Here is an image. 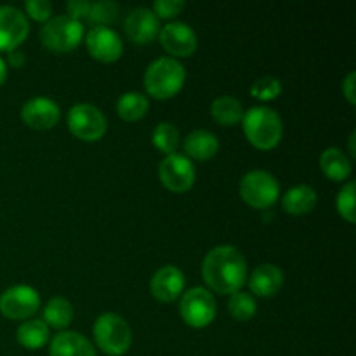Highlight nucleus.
Returning <instances> with one entry per match:
<instances>
[{"mask_svg":"<svg viewBox=\"0 0 356 356\" xmlns=\"http://www.w3.org/2000/svg\"><path fill=\"white\" fill-rule=\"evenodd\" d=\"M204 280L219 294H233L240 291L247 278V263L236 247L218 245L209 250L202 264Z\"/></svg>","mask_w":356,"mask_h":356,"instance_id":"1","label":"nucleus"},{"mask_svg":"<svg viewBox=\"0 0 356 356\" xmlns=\"http://www.w3.org/2000/svg\"><path fill=\"white\" fill-rule=\"evenodd\" d=\"M242 124L247 139L261 149L275 148L284 134L280 115L268 106H252L243 111Z\"/></svg>","mask_w":356,"mask_h":356,"instance_id":"2","label":"nucleus"},{"mask_svg":"<svg viewBox=\"0 0 356 356\" xmlns=\"http://www.w3.org/2000/svg\"><path fill=\"white\" fill-rule=\"evenodd\" d=\"M186 72L176 58H159L146 68L145 87L153 97L169 99L183 87Z\"/></svg>","mask_w":356,"mask_h":356,"instance_id":"3","label":"nucleus"},{"mask_svg":"<svg viewBox=\"0 0 356 356\" xmlns=\"http://www.w3.org/2000/svg\"><path fill=\"white\" fill-rule=\"evenodd\" d=\"M92 332L96 344L106 355L120 356L127 353L132 344L131 327L117 313H103L97 316Z\"/></svg>","mask_w":356,"mask_h":356,"instance_id":"4","label":"nucleus"},{"mask_svg":"<svg viewBox=\"0 0 356 356\" xmlns=\"http://www.w3.org/2000/svg\"><path fill=\"white\" fill-rule=\"evenodd\" d=\"M83 37V24L68 14L54 16L40 30V40L47 49L56 52L72 51Z\"/></svg>","mask_w":356,"mask_h":356,"instance_id":"5","label":"nucleus"},{"mask_svg":"<svg viewBox=\"0 0 356 356\" xmlns=\"http://www.w3.org/2000/svg\"><path fill=\"white\" fill-rule=\"evenodd\" d=\"M240 195L250 207L266 209L280 195V184L268 170H250L240 181Z\"/></svg>","mask_w":356,"mask_h":356,"instance_id":"6","label":"nucleus"},{"mask_svg":"<svg viewBox=\"0 0 356 356\" xmlns=\"http://www.w3.org/2000/svg\"><path fill=\"white\" fill-rule=\"evenodd\" d=\"M66 120H68L70 131L83 141H97L106 132V117L94 104H73Z\"/></svg>","mask_w":356,"mask_h":356,"instance_id":"7","label":"nucleus"},{"mask_svg":"<svg viewBox=\"0 0 356 356\" xmlns=\"http://www.w3.org/2000/svg\"><path fill=\"white\" fill-rule=\"evenodd\" d=\"M179 312L184 322L191 327H205L214 320L218 306L216 299L207 289L193 287L181 298Z\"/></svg>","mask_w":356,"mask_h":356,"instance_id":"8","label":"nucleus"},{"mask_svg":"<svg viewBox=\"0 0 356 356\" xmlns=\"http://www.w3.org/2000/svg\"><path fill=\"white\" fill-rule=\"evenodd\" d=\"M159 176L163 186L177 191V193H183L193 186L197 174H195V165L186 155L170 153L160 162Z\"/></svg>","mask_w":356,"mask_h":356,"instance_id":"9","label":"nucleus"},{"mask_svg":"<svg viewBox=\"0 0 356 356\" xmlns=\"http://www.w3.org/2000/svg\"><path fill=\"white\" fill-rule=\"evenodd\" d=\"M40 298L30 285H14L0 296V312L10 320H23L37 313Z\"/></svg>","mask_w":356,"mask_h":356,"instance_id":"10","label":"nucleus"},{"mask_svg":"<svg viewBox=\"0 0 356 356\" xmlns=\"http://www.w3.org/2000/svg\"><path fill=\"white\" fill-rule=\"evenodd\" d=\"M26 16L14 6H0V51H14L28 37Z\"/></svg>","mask_w":356,"mask_h":356,"instance_id":"11","label":"nucleus"},{"mask_svg":"<svg viewBox=\"0 0 356 356\" xmlns=\"http://www.w3.org/2000/svg\"><path fill=\"white\" fill-rule=\"evenodd\" d=\"M160 44L172 56L186 58L197 49V35L190 24L183 21H172L160 30Z\"/></svg>","mask_w":356,"mask_h":356,"instance_id":"12","label":"nucleus"},{"mask_svg":"<svg viewBox=\"0 0 356 356\" xmlns=\"http://www.w3.org/2000/svg\"><path fill=\"white\" fill-rule=\"evenodd\" d=\"M59 117H61V110H59L58 103L45 96L31 97L21 108V118L24 124L33 129L54 127Z\"/></svg>","mask_w":356,"mask_h":356,"instance_id":"13","label":"nucleus"},{"mask_svg":"<svg viewBox=\"0 0 356 356\" xmlns=\"http://www.w3.org/2000/svg\"><path fill=\"white\" fill-rule=\"evenodd\" d=\"M86 44L90 54L99 61H115L124 51V44L118 33L108 26L90 28L86 37Z\"/></svg>","mask_w":356,"mask_h":356,"instance_id":"14","label":"nucleus"},{"mask_svg":"<svg viewBox=\"0 0 356 356\" xmlns=\"http://www.w3.org/2000/svg\"><path fill=\"white\" fill-rule=\"evenodd\" d=\"M160 31L159 16L148 7H138L125 17V33L136 44L153 40Z\"/></svg>","mask_w":356,"mask_h":356,"instance_id":"15","label":"nucleus"},{"mask_svg":"<svg viewBox=\"0 0 356 356\" xmlns=\"http://www.w3.org/2000/svg\"><path fill=\"white\" fill-rule=\"evenodd\" d=\"M152 294L162 302H172L184 289V275L176 266H162L149 282Z\"/></svg>","mask_w":356,"mask_h":356,"instance_id":"16","label":"nucleus"},{"mask_svg":"<svg viewBox=\"0 0 356 356\" xmlns=\"http://www.w3.org/2000/svg\"><path fill=\"white\" fill-rule=\"evenodd\" d=\"M49 356H96V350L86 336L73 330H65L56 334L51 341Z\"/></svg>","mask_w":356,"mask_h":356,"instance_id":"17","label":"nucleus"},{"mask_svg":"<svg viewBox=\"0 0 356 356\" xmlns=\"http://www.w3.org/2000/svg\"><path fill=\"white\" fill-rule=\"evenodd\" d=\"M284 285V273L275 264H261L252 271L249 278V287L254 294L263 296V298H270L275 296Z\"/></svg>","mask_w":356,"mask_h":356,"instance_id":"18","label":"nucleus"},{"mask_svg":"<svg viewBox=\"0 0 356 356\" xmlns=\"http://www.w3.org/2000/svg\"><path fill=\"white\" fill-rule=\"evenodd\" d=\"M219 141L216 134L205 129H197L190 132L184 139V153L197 160H209L218 153Z\"/></svg>","mask_w":356,"mask_h":356,"instance_id":"19","label":"nucleus"},{"mask_svg":"<svg viewBox=\"0 0 356 356\" xmlns=\"http://www.w3.org/2000/svg\"><path fill=\"white\" fill-rule=\"evenodd\" d=\"M316 191L308 184H298L287 190V193L282 198L284 209L289 214H306L313 211L316 205Z\"/></svg>","mask_w":356,"mask_h":356,"instance_id":"20","label":"nucleus"},{"mask_svg":"<svg viewBox=\"0 0 356 356\" xmlns=\"http://www.w3.org/2000/svg\"><path fill=\"white\" fill-rule=\"evenodd\" d=\"M320 167L323 174L334 181H343L351 174V160L339 148H327L320 155Z\"/></svg>","mask_w":356,"mask_h":356,"instance_id":"21","label":"nucleus"},{"mask_svg":"<svg viewBox=\"0 0 356 356\" xmlns=\"http://www.w3.org/2000/svg\"><path fill=\"white\" fill-rule=\"evenodd\" d=\"M49 341V325L44 320H28L17 329V343L26 350H38Z\"/></svg>","mask_w":356,"mask_h":356,"instance_id":"22","label":"nucleus"},{"mask_svg":"<svg viewBox=\"0 0 356 356\" xmlns=\"http://www.w3.org/2000/svg\"><path fill=\"white\" fill-rule=\"evenodd\" d=\"M211 113L214 120L219 122L221 125H235L242 122L243 106L236 97L221 96L214 99L211 106Z\"/></svg>","mask_w":356,"mask_h":356,"instance_id":"23","label":"nucleus"},{"mask_svg":"<svg viewBox=\"0 0 356 356\" xmlns=\"http://www.w3.org/2000/svg\"><path fill=\"white\" fill-rule=\"evenodd\" d=\"M148 108V97L141 92H125L117 101V113L129 122L145 117Z\"/></svg>","mask_w":356,"mask_h":356,"instance_id":"24","label":"nucleus"},{"mask_svg":"<svg viewBox=\"0 0 356 356\" xmlns=\"http://www.w3.org/2000/svg\"><path fill=\"white\" fill-rule=\"evenodd\" d=\"M73 318V308L68 299L52 298L44 308V322L54 329H65Z\"/></svg>","mask_w":356,"mask_h":356,"instance_id":"25","label":"nucleus"},{"mask_svg":"<svg viewBox=\"0 0 356 356\" xmlns=\"http://www.w3.org/2000/svg\"><path fill=\"white\" fill-rule=\"evenodd\" d=\"M256 299H254L249 292L236 291L229 296L228 312L235 320L245 322V320L252 318L254 313H256Z\"/></svg>","mask_w":356,"mask_h":356,"instance_id":"26","label":"nucleus"},{"mask_svg":"<svg viewBox=\"0 0 356 356\" xmlns=\"http://www.w3.org/2000/svg\"><path fill=\"white\" fill-rule=\"evenodd\" d=\"M177 143H179V131L176 129V125L170 124V122H160L153 131V145L160 152L170 155V153L176 152Z\"/></svg>","mask_w":356,"mask_h":356,"instance_id":"27","label":"nucleus"},{"mask_svg":"<svg viewBox=\"0 0 356 356\" xmlns=\"http://www.w3.org/2000/svg\"><path fill=\"white\" fill-rule=\"evenodd\" d=\"M118 14V3L111 2V0H101V2L90 3L89 19L96 23V26H106V24L113 23L117 19Z\"/></svg>","mask_w":356,"mask_h":356,"instance_id":"28","label":"nucleus"},{"mask_svg":"<svg viewBox=\"0 0 356 356\" xmlns=\"http://www.w3.org/2000/svg\"><path fill=\"white\" fill-rule=\"evenodd\" d=\"M282 92V82L275 76H261L250 86V94L257 99H275Z\"/></svg>","mask_w":356,"mask_h":356,"instance_id":"29","label":"nucleus"},{"mask_svg":"<svg viewBox=\"0 0 356 356\" xmlns=\"http://www.w3.org/2000/svg\"><path fill=\"white\" fill-rule=\"evenodd\" d=\"M337 211L339 214L346 219L348 222H355L356 216H355V183L350 181L348 184H344L343 190L337 193Z\"/></svg>","mask_w":356,"mask_h":356,"instance_id":"30","label":"nucleus"},{"mask_svg":"<svg viewBox=\"0 0 356 356\" xmlns=\"http://www.w3.org/2000/svg\"><path fill=\"white\" fill-rule=\"evenodd\" d=\"M24 9H26V13L37 21L51 19L52 6L49 0H26V2H24Z\"/></svg>","mask_w":356,"mask_h":356,"instance_id":"31","label":"nucleus"},{"mask_svg":"<svg viewBox=\"0 0 356 356\" xmlns=\"http://www.w3.org/2000/svg\"><path fill=\"white\" fill-rule=\"evenodd\" d=\"M186 3L183 0H156L153 3V13L156 14L159 17H174L184 9Z\"/></svg>","mask_w":356,"mask_h":356,"instance_id":"32","label":"nucleus"},{"mask_svg":"<svg viewBox=\"0 0 356 356\" xmlns=\"http://www.w3.org/2000/svg\"><path fill=\"white\" fill-rule=\"evenodd\" d=\"M66 9H68L70 17L79 19V17L89 16L90 2H87V0H70V2L66 3Z\"/></svg>","mask_w":356,"mask_h":356,"instance_id":"33","label":"nucleus"},{"mask_svg":"<svg viewBox=\"0 0 356 356\" xmlns=\"http://www.w3.org/2000/svg\"><path fill=\"white\" fill-rule=\"evenodd\" d=\"M355 80H356V73L350 72L343 82V92L351 104H355V101H356L355 99Z\"/></svg>","mask_w":356,"mask_h":356,"instance_id":"34","label":"nucleus"},{"mask_svg":"<svg viewBox=\"0 0 356 356\" xmlns=\"http://www.w3.org/2000/svg\"><path fill=\"white\" fill-rule=\"evenodd\" d=\"M7 61H9V66H13V68H19V66H23L24 63H26V58H24L23 52L14 49V51H9V58H7Z\"/></svg>","mask_w":356,"mask_h":356,"instance_id":"35","label":"nucleus"},{"mask_svg":"<svg viewBox=\"0 0 356 356\" xmlns=\"http://www.w3.org/2000/svg\"><path fill=\"white\" fill-rule=\"evenodd\" d=\"M6 79H7V63L6 59L0 58V86L6 82Z\"/></svg>","mask_w":356,"mask_h":356,"instance_id":"36","label":"nucleus"},{"mask_svg":"<svg viewBox=\"0 0 356 356\" xmlns=\"http://www.w3.org/2000/svg\"><path fill=\"white\" fill-rule=\"evenodd\" d=\"M350 153L351 155H356V149H355V132H351L350 134Z\"/></svg>","mask_w":356,"mask_h":356,"instance_id":"37","label":"nucleus"}]
</instances>
